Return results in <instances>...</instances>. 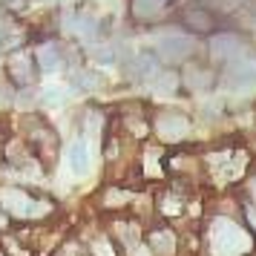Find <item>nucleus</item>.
I'll return each mask as SVG.
<instances>
[{"mask_svg":"<svg viewBox=\"0 0 256 256\" xmlns=\"http://www.w3.org/2000/svg\"><path fill=\"white\" fill-rule=\"evenodd\" d=\"M250 248V236L228 219L213 222L210 228V250L213 256H242Z\"/></svg>","mask_w":256,"mask_h":256,"instance_id":"1","label":"nucleus"},{"mask_svg":"<svg viewBox=\"0 0 256 256\" xmlns=\"http://www.w3.org/2000/svg\"><path fill=\"white\" fill-rule=\"evenodd\" d=\"M0 202H3V208L9 210L12 216H20V219H38V216L49 213L46 202L32 198L26 190H18V187H6V190H0Z\"/></svg>","mask_w":256,"mask_h":256,"instance_id":"2","label":"nucleus"},{"mask_svg":"<svg viewBox=\"0 0 256 256\" xmlns=\"http://www.w3.org/2000/svg\"><path fill=\"white\" fill-rule=\"evenodd\" d=\"M182 24L184 29L196 32V35H204V32H213L216 29V18L204 9V6H187L182 12Z\"/></svg>","mask_w":256,"mask_h":256,"instance_id":"3","label":"nucleus"},{"mask_svg":"<svg viewBox=\"0 0 256 256\" xmlns=\"http://www.w3.org/2000/svg\"><path fill=\"white\" fill-rule=\"evenodd\" d=\"M156 130H158L162 138L178 141V138H184V132H187V118L182 112H162L156 118Z\"/></svg>","mask_w":256,"mask_h":256,"instance_id":"4","label":"nucleus"},{"mask_svg":"<svg viewBox=\"0 0 256 256\" xmlns=\"http://www.w3.org/2000/svg\"><path fill=\"white\" fill-rule=\"evenodd\" d=\"M170 0H130V9H132V18L141 20V24H150V20H158L164 12H167Z\"/></svg>","mask_w":256,"mask_h":256,"instance_id":"5","label":"nucleus"},{"mask_svg":"<svg viewBox=\"0 0 256 256\" xmlns=\"http://www.w3.org/2000/svg\"><path fill=\"white\" fill-rule=\"evenodd\" d=\"M190 52H193V44L190 40H182V38H167V40H162V46H158V55L164 60H170V64L184 60Z\"/></svg>","mask_w":256,"mask_h":256,"instance_id":"6","label":"nucleus"},{"mask_svg":"<svg viewBox=\"0 0 256 256\" xmlns=\"http://www.w3.org/2000/svg\"><path fill=\"white\" fill-rule=\"evenodd\" d=\"M210 52H213V58L228 60V58H233L236 52H242V40L236 35H216L210 40Z\"/></svg>","mask_w":256,"mask_h":256,"instance_id":"7","label":"nucleus"},{"mask_svg":"<svg viewBox=\"0 0 256 256\" xmlns=\"http://www.w3.org/2000/svg\"><path fill=\"white\" fill-rule=\"evenodd\" d=\"M66 162H70V167H72L75 176L90 173V147H86L84 141H72L70 152H66Z\"/></svg>","mask_w":256,"mask_h":256,"instance_id":"8","label":"nucleus"},{"mask_svg":"<svg viewBox=\"0 0 256 256\" xmlns=\"http://www.w3.org/2000/svg\"><path fill=\"white\" fill-rule=\"evenodd\" d=\"M9 75H12L14 84H20V86H29L32 78H35V72H32V64L26 55H12L9 60Z\"/></svg>","mask_w":256,"mask_h":256,"instance_id":"9","label":"nucleus"},{"mask_svg":"<svg viewBox=\"0 0 256 256\" xmlns=\"http://www.w3.org/2000/svg\"><path fill=\"white\" fill-rule=\"evenodd\" d=\"M60 64H64V55L55 44H40L38 46V66L44 72H55Z\"/></svg>","mask_w":256,"mask_h":256,"instance_id":"10","label":"nucleus"},{"mask_svg":"<svg viewBox=\"0 0 256 256\" xmlns=\"http://www.w3.org/2000/svg\"><path fill=\"white\" fill-rule=\"evenodd\" d=\"M228 84H230V90H250V86H256V70L254 66H233Z\"/></svg>","mask_w":256,"mask_h":256,"instance_id":"11","label":"nucleus"},{"mask_svg":"<svg viewBox=\"0 0 256 256\" xmlns=\"http://www.w3.org/2000/svg\"><path fill=\"white\" fill-rule=\"evenodd\" d=\"M210 81H213V75L204 72L202 66H190V70H184V84L190 86V90H208Z\"/></svg>","mask_w":256,"mask_h":256,"instance_id":"12","label":"nucleus"},{"mask_svg":"<svg viewBox=\"0 0 256 256\" xmlns=\"http://www.w3.org/2000/svg\"><path fill=\"white\" fill-rule=\"evenodd\" d=\"M150 244H152V250H158L162 256H170L176 250V239H173L170 230H156L152 239H150Z\"/></svg>","mask_w":256,"mask_h":256,"instance_id":"13","label":"nucleus"},{"mask_svg":"<svg viewBox=\"0 0 256 256\" xmlns=\"http://www.w3.org/2000/svg\"><path fill=\"white\" fill-rule=\"evenodd\" d=\"M158 90H164V92H170V90H173L176 84H178V75H176V72H167V75H162V78H158Z\"/></svg>","mask_w":256,"mask_h":256,"instance_id":"14","label":"nucleus"},{"mask_svg":"<svg viewBox=\"0 0 256 256\" xmlns=\"http://www.w3.org/2000/svg\"><path fill=\"white\" fill-rule=\"evenodd\" d=\"M0 101H3V104L9 101V92H6V84H3V81H0Z\"/></svg>","mask_w":256,"mask_h":256,"instance_id":"15","label":"nucleus"},{"mask_svg":"<svg viewBox=\"0 0 256 256\" xmlns=\"http://www.w3.org/2000/svg\"><path fill=\"white\" fill-rule=\"evenodd\" d=\"M254 196H256V184H254Z\"/></svg>","mask_w":256,"mask_h":256,"instance_id":"16","label":"nucleus"}]
</instances>
